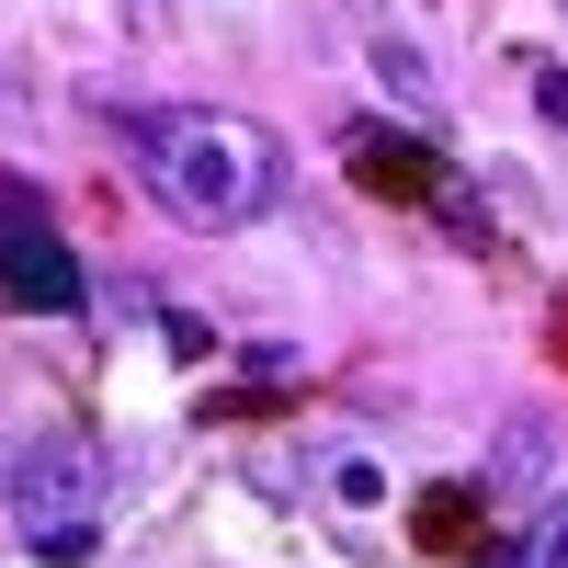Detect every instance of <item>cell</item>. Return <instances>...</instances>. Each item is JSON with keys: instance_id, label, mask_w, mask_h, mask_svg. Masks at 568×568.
<instances>
[{"instance_id": "obj_1", "label": "cell", "mask_w": 568, "mask_h": 568, "mask_svg": "<svg viewBox=\"0 0 568 568\" xmlns=\"http://www.w3.org/2000/svg\"><path fill=\"white\" fill-rule=\"evenodd\" d=\"M103 125L136 136V160H149V194L227 240V227H251L284 205V149L251 125V114H182V103H136V91H103Z\"/></svg>"}, {"instance_id": "obj_2", "label": "cell", "mask_w": 568, "mask_h": 568, "mask_svg": "<svg viewBox=\"0 0 568 568\" xmlns=\"http://www.w3.org/2000/svg\"><path fill=\"white\" fill-rule=\"evenodd\" d=\"M0 296L34 307V318H69L91 296L80 251L45 227V182H23V171H0Z\"/></svg>"}, {"instance_id": "obj_3", "label": "cell", "mask_w": 568, "mask_h": 568, "mask_svg": "<svg viewBox=\"0 0 568 568\" xmlns=\"http://www.w3.org/2000/svg\"><path fill=\"white\" fill-rule=\"evenodd\" d=\"M342 171H353V194H375V205H433L444 194L433 136H409V125H353L342 136Z\"/></svg>"}, {"instance_id": "obj_4", "label": "cell", "mask_w": 568, "mask_h": 568, "mask_svg": "<svg viewBox=\"0 0 568 568\" xmlns=\"http://www.w3.org/2000/svg\"><path fill=\"white\" fill-rule=\"evenodd\" d=\"M12 511L23 524H103V466L80 444H45V455L12 466Z\"/></svg>"}, {"instance_id": "obj_5", "label": "cell", "mask_w": 568, "mask_h": 568, "mask_svg": "<svg viewBox=\"0 0 568 568\" xmlns=\"http://www.w3.org/2000/svg\"><path fill=\"white\" fill-rule=\"evenodd\" d=\"M375 80H387V103H398V114H409L420 136H433V125H444V80H433V58H420V45H409L398 23H387V34H375Z\"/></svg>"}, {"instance_id": "obj_6", "label": "cell", "mask_w": 568, "mask_h": 568, "mask_svg": "<svg viewBox=\"0 0 568 568\" xmlns=\"http://www.w3.org/2000/svg\"><path fill=\"white\" fill-rule=\"evenodd\" d=\"M409 535H420V557H478L489 546V500L478 489H433L409 511Z\"/></svg>"}, {"instance_id": "obj_7", "label": "cell", "mask_w": 568, "mask_h": 568, "mask_svg": "<svg viewBox=\"0 0 568 568\" xmlns=\"http://www.w3.org/2000/svg\"><path fill=\"white\" fill-rule=\"evenodd\" d=\"M34 557L45 568H91L103 557V524H34Z\"/></svg>"}, {"instance_id": "obj_8", "label": "cell", "mask_w": 568, "mask_h": 568, "mask_svg": "<svg viewBox=\"0 0 568 568\" xmlns=\"http://www.w3.org/2000/svg\"><path fill=\"white\" fill-rule=\"evenodd\" d=\"M535 455H546V433H535V420H511V433H500V489H535V478H546Z\"/></svg>"}, {"instance_id": "obj_9", "label": "cell", "mask_w": 568, "mask_h": 568, "mask_svg": "<svg viewBox=\"0 0 568 568\" xmlns=\"http://www.w3.org/2000/svg\"><path fill=\"white\" fill-rule=\"evenodd\" d=\"M160 342H171V353H182V364H205V353H216V329H205V318H194V307H160Z\"/></svg>"}, {"instance_id": "obj_10", "label": "cell", "mask_w": 568, "mask_h": 568, "mask_svg": "<svg viewBox=\"0 0 568 568\" xmlns=\"http://www.w3.org/2000/svg\"><path fill=\"white\" fill-rule=\"evenodd\" d=\"M433 216L455 227V240H466V251H489V216H478V194H455V182H444V194H433Z\"/></svg>"}, {"instance_id": "obj_11", "label": "cell", "mask_w": 568, "mask_h": 568, "mask_svg": "<svg viewBox=\"0 0 568 568\" xmlns=\"http://www.w3.org/2000/svg\"><path fill=\"white\" fill-rule=\"evenodd\" d=\"M535 114H546V125L568 136V69H535Z\"/></svg>"}, {"instance_id": "obj_12", "label": "cell", "mask_w": 568, "mask_h": 568, "mask_svg": "<svg viewBox=\"0 0 568 568\" xmlns=\"http://www.w3.org/2000/svg\"><path fill=\"white\" fill-rule=\"evenodd\" d=\"M535 568H568V500L546 511V535H535Z\"/></svg>"}, {"instance_id": "obj_13", "label": "cell", "mask_w": 568, "mask_h": 568, "mask_svg": "<svg viewBox=\"0 0 568 568\" xmlns=\"http://www.w3.org/2000/svg\"><path fill=\"white\" fill-rule=\"evenodd\" d=\"M546 364H557V375H568V296H557V307H546Z\"/></svg>"}, {"instance_id": "obj_14", "label": "cell", "mask_w": 568, "mask_h": 568, "mask_svg": "<svg viewBox=\"0 0 568 568\" xmlns=\"http://www.w3.org/2000/svg\"><path fill=\"white\" fill-rule=\"evenodd\" d=\"M489 568H535V546H524V557H489Z\"/></svg>"}, {"instance_id": "obj_15", "label": "cell", "mask_w": 568, "mask_h": 568, "mask_svg": "<svg viewBox=\"0 0 568 568\" xmlns=\"http://www.w3.org/2000/svg\"><path fill=\"white\" fill-rule=\"evenodd\" d=\"M0 500H12V455H0Z\"/></svg>"}]
</instances>
